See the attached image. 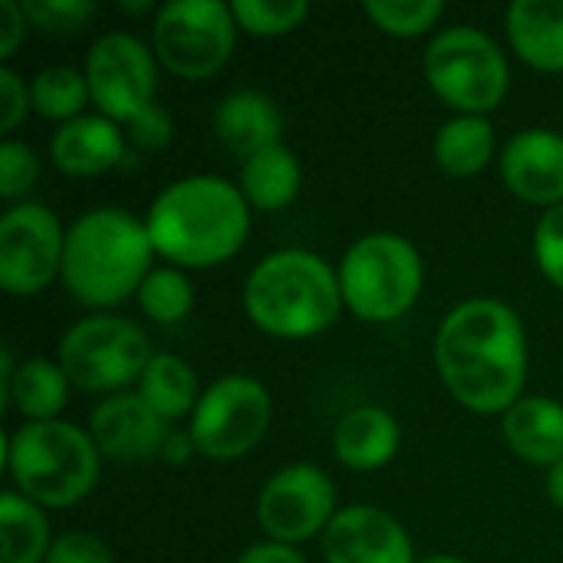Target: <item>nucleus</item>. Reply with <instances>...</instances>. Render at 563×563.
Returning <instances> with one entry per match:
<instances>
[{
    "instance_id": "2f4dec72",
    "label": "nucleus",
    "mask_w": 563,
    "mask_h": 563,
    "mask_svg": "<svg viewBox=\"0 0 563 563\" xmlns=\"http://www.w3.org/2000/svg\"><path fill=\"white\" fill-rule=\"evenodd\" d=\"M40 178V158L36 152L20 139L0 142V198L16 201L23 198Z\"/></svg>"
},
{
    "instance_id": "412c9836",
    "label": "nucleus",
    "mask_w": 563,
    "mask_h": 563,
    "mask_svg": "<svg viewBox=\"0 0 563 563\" xmlns=\"http://www.w3.org/2000/svg\"><path fill=\"white\" fill-rule=\"evenodd\" d=\"M508 40L528 66L563 73V0H515L508 7Z\"/></svg>"
},
{
    "instance_id": "ddd939ff",
    "label": "nucleus",
    "mask_w": 563,
    "mask_h": 563,
    "mask_svg": "<svg viewBox=\"0 0 563 563\" xmlns=\"http://www.w3.org/2000/svg\"><path fill=\"white\" fill-rule=\"evenodd\" d=\"M336 518V485L317 465L297 462L267 478L257 495V525L274 544L313 541Z\"/></svg>"
},
{
    "instance_id": "dca6fc26",
    "label": "nucleus",
    "mask_w": 563,
    "mask_h": 563,
    "mask_svg": "<svg viewBox=\"0 0 563 563\" xmlns=\"http://www.w3.org/2000/svg\"><path fill=\"white\" fill-rule=\"evenodd\" d=\"M501 178L528 205H563V135L554 129H525L501 152Z\"/></svg>"
},
{
    "instance_id": "f704fd0d",
    "label": "nucleus",
    "mask_w": 563,
    "mask_h": 563,
    "mask_svg": "<svg viewBox=\"0 0 563 563\" xmlns=\"http://www.w3.org/2000/svg\"><path fill=\"white\" fill-rule=\"evenodd\" d=\"M46 563H112V551L102 538L89 531H63L53 538Z\"/></svg>"
},
{
    "instance_id": "0eeeda50",
    "label": "nucleus",
    "mask_w": 563,
    "mask_h": 563,
    "mask_svg": "<svg viewBox=\"0 0 563 563\" xmlns=\"http://www.w3.org/2000/svg\"><path fill=\"white\" fill-rule=\"evenodd\" d=\"M432 92L459 115H488L508 96L511 73L501 46L478 26L442 30L422 59Z\"/></svg>"
},
{
    "instance_id": "39448f33",
    "label": "nucleus",
    "mask_w": 563,
    "mask_h": 563,
    "mask_svg": "<svg viewBox=\"0 0 563 563\" xmlns=\"http://www.w3.org/2000/svg\"><path fill=\"white\" fill-rule=\"evenodd\" d=\"M99 449L89 432L73 422H23L7 435L3 465L13 492L40 508H73L92 495L99 482Z\"/></svg>"
},
{
    "instance_id": "aec40b11",
    "label": "nucleus",
    "mask_w": 563,
    "mask_h": 563,
    "mask_svg": "<svg viewBox=\"0 0 563 563\" xmlns=\"http://www.w3.org/2000/svg\"><path fill=\"white\" fill-rule=\"evenodd\" d=\"M501 435L521 462L554 468L563 459V406L548 396H521L501 416Z\"/></svg>"
},
{
    "instance_id": "9b49d317",
    "label": "nucleus",
    "mask_w": 563,
    "mask_h": 563,
    "mask_svg": "<svg viewBox=\"0 0 563 563\" xmlns=\"http://www.w3.org/2000/svg\"><path fill=\"white\" fill-rule=\"evenodd\" d=\"M66 231L40 201L10 205L0 218V287L13 297H33L63 274Z\"/></svg>"
},
{
    "instance_id": "f3484780",
    "label": "nucleus",
    "mask_w": 563,
    "mask_h": 563,
    "mask_svg": "<svg viewBox=\"0 0 563 563\" xmlns=\"http://www.w3.org/2000/svg\"><path fill=\"white\" fill-rule=\"evenodd\" d=\"M129 155V139L119 122L106 115H79L59 125L49 139L53 165L69 178H96L122 165Z\"/></svg>"
},
{
    "instance_id": "f03ea898",
    "label": "nucleus",
    "mask_w": 563,
    "mask_h": 563,
    "mask_svg": "<svg viewBox=\"0 0 563 563\" xmlns=\"http://www.w3.org/2000/svg\"><path fill=\"white\" fill-rule=\"evenodd\" d=\"M152 247L168 264L205 271L231 261L251 231V205L221 175H188L162 188L145 218Z\"/></svg>"
},
{
    "instance_id": "a19ab883",
    "label": "nucleus",
    "mask_w": 563,
    "mask_h": 563,
    "mask_svg": "<svg viewBox=\"0 0 563 563\" xmlns=\"http://www.w3.org/2000/svg\"><path fill=\"white\" fill-rule=\"evenodd\" d=\"M119 7H122V13H145V10H152V0H135V3L122 0Z\"/></svg>"
},
{
    "instance_id": "7c9ffc66",
    "label": "nucleus",
    "mask_w": 563,
    "mask_h": 563,
    "mask_svg": "<svg viewBox=\"0 0 563 563\" xmlns=\"http://www.w3.org/2000/svg\"><path fill=\"white\" fill-rule=\"evenodd\" d=\"M23 13L30 26L63 36V33L82 30L96 16V3L92 0H23Z\"/></svg>"
},
{
    "instance_id": "4be33fe9",
    "label": "nucleus",
    "mask_w": 563,
    "mask_h": 563,
    "mask_svg": "<svg viewBox=\"0 0 563 563\" xmlns=\"http://www.w3.org/2000/svg\"><path fill=\"white\" fill-rule=\"evenodd\" d=\"M303 185V172L297 155L287 145L264 148L241 162V195L257 211H284L297 201Z\"/></svg>"
},
{
    "instance_id": "7ed1b4c3",
    "label": "nucleus",
    "mask_w": 563,
    "mask_h": 563,
    "mask_svg": "<svg viewBox=\"0 0 563 563\" xmlns=\"http://www.w3.org/2000/svg\"><path fill=\"white\" fill-rule=\"evenodd\" d=\"M145 221L122 208H92L73 221L63 251V284L86 307H115L139 294L152 271Z\"/></svg>"
},
{
    "instance_id": "ea45409f",
    "label": "nucleus",
    "mask_w": 563,
    "mask_h": 563,
    "mask_svg": "<svg viewBox=\"0 0 563 563\" xmlns=\"http://www.w3.org/2000/svg\"><path fill=\"white\" fill-rule=\"evenodd\" d=\"M544 492H548V498H551V501H554V505L563 511V459L554 465V468H548Z\"/></svg>"
},
{
    "instance_id": "4468645a",
    "label": "nucleus",
    "mask_w": 563,
    "mask_h": 563,
    "mask_svg": "<svg viewBox=\"0 0 563 563\" xmlns=\"http://www.w3.org/2000/svg\"><path fill=\"white\" fill-rule=\"evenodd\" d=\"M327 563H416L406 528L379 508L350 505L323 531Z\"/></svg>"
},
{
    "instance_id": "5701e85b",
    "label": "nucleus",
    "mask_w": 563,
    "mask_h": 563,
    "mask_svg": "<svg viewBox=\"0 0 563 563\" xmlns=\"http://www.w3.org/2000/svg\"><path fill=\"white\" fill-rule=\"evenodd\" d=\"M495 129L485 115H452L435 132V162L452 178H472L495 158Z\"/></svg>"
},
{
    "instance_id": "c756f323",
    "label": "nucleus",
    "mask_w": 563,
    "mask_h": 563,
    "mask_svg": "<svg viewBox=\"0 0 563 563\" xmlns=\"http://www.w3.org/2000/svg\"><path fill=\"white\" fill-rule=\"evenodd\" d=\"M231 10H234L238 26L247 30L251 36H284L307 20L310 3L307 0H234Z\"/></svg>"
},
{
    "instance_id": "6ab92c4d",
    "label": "nucleus",
    "mask_w": 563,
    "mask_h": 563,
    "mask_svg": "<svg viewBox=\"0 0 563 563\" xmlns=\"http://www.w3.org/2000/svg\"><path fill=\"white\" fill-rule=\"evenodd\" d=\"M399 442V422L383 406H356L333 429V452L353 472L386 468L396 459Z\"/></svg>"
},
{
    "instance_id": "4c0bfd02",
    "label": "nucleus",
    "mask_w": 563,
    "mask_h": 563,
    "mask_svg": "<svg viewBox=\"0 0 563 563\" xmlns=\"http://www.w3.org/2000/svg\"><path fill=\"white\" fill-rule=\"evenodd\" d=\"M238 563H307V558L297 551V548H287V544H274V541H264V544H254L247 548Z\"/></svg>"
},
{
    "instance_id": "20e7f679",
    "label": "nucleus",
    "mask_w": 563,
    "mask_h": 563,
    "mask_svg": "<svg viewBox=\"0 0 563 563\" xmlns=\"http://www.w3.org/2000/svg\"><path fill=\"white\" fill-rule=\"evenodd\" d=\"M343 307L340 271L313 251H274L244 280L251 323L277 340L317 336L336 323Z\"/></svg>"
},
{
    "instance_id": "473e14b6",
    "label": "nucleus",
    "mask_w": 563,
    "mask_h": 563,
    "mask_svg": "<svg viewBox=\"0 0 563 563\" xmlns=\"http://www.w3.org/2000/svg\"><path fill=\"white\" fill-rule=\"evenodd\" d=\"M534 257L541 274L563 290V205H554L541 214L534 228Z\"/></svg>"
},
{
    "instance_id": "bb28decb",
    "label": "nucleus",
    "mask_w": 563,
    "mask_h": 563,
    "mask_svg": "<svg viewBox=\"0 0 563 563\" xmlns=\"http://www.w3.org/2000/svg\"><path fill=\"white\" fill-rule=\"evenodd\" d=\"M30 96H33V109L43 119L66 125L82 115L89 102V82H86V73L73 66H46L33 76Z\"/></svg>"
},
{
    "instance_id": "423d86ee",
    "label": "nucleus",
    "mask_w": 563,
    "mask_h": 563,
    "mask_svg": "<svg viewBox=\"0 0 563 563\" xmlns=\"http://www.w3.org/2000/svg\"><path fill=\"white\" fill-rule=\"evenodd\" d=\"M426 284V264L402 234L376 231L360 238L340 264L343 303L366 323H393L406 317Z\"/></svg>"
},
{
    "instance_id": "6e6552de",
    "label": "nucleus",
    "mask_w": 563,
    "mask_h": 563,
    "mask_svg": "<svg viewBox=\"0 0 563 563\" xmlns=\"http://www.w3.org/2000/svg\"><path fill=\"white\" fill-rule=\"evenodd\" d=\"M152 356L155 353L142 327L125 317L96 313L66 330L56 363L73 386L86 393H115L142 379Z\"/></svg>"
},
{
    "instance_id": "72a5a7b5",
    "label": "nucleus",
    "mask_w": 563,
    "mask_h": 563,
    "mask_svg": "<svg viewBox=\"0 0 563 563\" xmlns=\"http://www.w3.org/2000/svg\"><path fill=\"white\" fill-rule=\"evenodd\" d=\"M175 135V122L172 112L158 102H152L145 112H139L132 122H125V139L129 145H135L139 152H158L172 142Z\"/></svg>"
},
{
    "instance_id": "f8f14e48",
    "label": "nucleus",
    "mask_w": 563,
    "mask_h": 563,
    "mask_svg": "<svg viewBox=\"0 0 563 563\" xmlns=\"http://www.w3.org/2000/svg\"><path fill=\"white\" fill-rule=\"evenodd\" d=\"M89 99L99 115L125 125L155 102L158 59L132 33H106L92 43L86 56Z\"/></svg>"
},
{
    "instance_id": "cd10ccee",
    "label": "nucleus",
    "mask_w": 563,
    "mask_h": 563,
    "mask_svg": "<svg viewBox=\"0 0 563 563\" xmlns=\"http://www.w3.org/2000/svg\"><path fill=\"white\" fill-rule=\"evenodd\" d=\"M135 297H139L142 313L152 317L162 327L185 320L191 313V307H195L191 280L178 267H152Z\"/></svg>"
},
{
    "instance_id": "58836bf2",
    "label": "nucleus",
    "mask_w": 563,
    "mask_h": 563,
    "mask_svg": "<svg viewBox=\"0 0 563 563\" xmlns=\"http://www.w3.org/2000/svg\"><path fill=\"white\" fill-rule=\"evenodd\" d=\"M191 455H198V449H195L191 435H185V432H168L165 449H162V459H165L168 465H185Z\"/></svg>"
},
{
    "instance_id": "1a4fd4ad",
    "label": "nucleus",
    "mask_w": 563,
    "mask_h": 563,
    "mask_svg": "<svg viewBox=\"0 0 563 563\" xmlns=\"http://www.w3.org/2000/svg\"><path fill=\"white\" fill-rule=\"evenodd\" d=\"M238 20L224 0H172L152 23L155 59L181 79H208L234 53Z\"/></svg>"
},
{
    "instance_id": "c9c22d12",
    "label": "nucleus",
    "mask_w": 563,
    "mask_h": 563,
    "mask_svg": "<svg viewBox=\"0 0 563 563\" xmlns=\"http://www.w3.org/2000/svg\"><path fill=\"white\" fill-rule=\"evenodd\" d=\"M30 109H33L30 86L20 79L16 69L0 66V129H3V132H13V129L26 119Z\"/></svg>"
},
{
    "instance_id": "b1692460",
    "label": "nucleus",
    "mask_w": 563,
    "mask_h": 563,
    "mask_svg": "<svg viewBox=\"0 0 563 563\" xmlns=\"http://www.w3.org/2000/svg\"><path fill=\"white\" fill-rule=\"evenodd\" d=\"M139 396L168 426L175 419L195 412V406L201 399L195 369L175 353H155L152 356V363L145 366V373L139 379Z\"/></svg>"
},
{
    "instance_id": "2eb2a0df",
    "label": "nucleus",
    "mask_w": 563,
    "mask_h": 563,
    "mask_svg": "<svg viewBox=\"0 0 563 563\" xmlns=\"http://www.w3.org/2000/svg\"><path fill=\"white\" fill-rule=\"evenodd\" d=\"M168 432H172L168 422L158 419L139 393L135 396L119 393V396L102 399L89 419V435L99 455L112 462H125V465L162 455Z\"/></svg>"
},
{
    "instance_id": "c85d7f7f",
    "label": "nucleus",
    "mask_w": 563,
    "mask_h": 563,
    "mask_svg": "<svg viewBox=\"0 0 563 563\" xmlns=\"http://www.w3.org/2000/svg\"><path fill=\"white\" fill-rule=\"evenodd\" d=\"M363 13L389 36L409 40L429 33L445 13L442 0H366Z\"/></svg>"
},
{
    "instance_id": "f257e3e1",
    "label": "nucleus",
    "mask_w": 563,
    "mask_h": 563,
    "mask_svg": "<svg viewBox=\"0 0 563 563\" xmlns=\"http://www.w3.org/2000/svg\"><path fill=\"white\" fill-rule=\"evenodd\" d=\"M435 369L455 402L478 416H505L528 379L521 317L492 297L459 303L435 333Z\"/></svg>"
},
{
    "instance_id": "e433bc0d",
    "label": "nucleus",
    "mask_w": 563,
    "mask_h": 563,
    "mask_svg": "<svg viewBox=\"0 0 563 563\" xmlns=\"http://www.w3.org/2000/svg\"><path fill=\"white\" fill-rule=\"evenodd\" d=\"M26 26H30V20L23 13V3L0 0V59H10L16 53V46L26 36Z\"/></svg>"
},
{
    "instance_id": "a878e982",
    "label": "nucleus",
    "mask_w": 563,
    "mask_h": 563,
    "mask_svg": "<svg viewBox=\"0 0 563 563\" xmlns=\"http://www.w3.org/2000/svg\"><path fill=\"white\" fill-rule=\"evenodd\" d=\"M0 544L3 563H46L53 548L43 508L20 492L0 495Z\"/></svg>"
},
{
    "instance_id": "393cba45",
    "label": "nucleus",
    "mask_w": 563,
    "mask_h": 563,
    "mask_svg": "<svg viewBox=\"0 0 563 563\" xmlns=\"http://www.w3.org/2000/svg\"><path fill=\"white\" fill-rule=\"evenodd\" d=\"M69 386L73 383L66 379L59 363L40 356L23 360L13 373L7 402H13V409L30 422H56V416L69 399Z\"/></svg>"
},
{
    "instance_id": "9d476101",
    "label": "nucleus",
    "mask_w": 563,
    "mask_h": 563,
    "mask_svg": "<svg viewBox=\"0 0 563 563\" xmlns=\"http://www.w3.org/2000/svg\"><path fill=\"white\" fill-rule=\"evenodd\" d=\"M271 426V393L251 376H224L211 383L191 412V442L198 455L214 462L244 459L261 445Z\"/></svg>"
},
{
    "instance_id": "a211bd4d",
    "label": "nucleus",
    "mask_w": 563,
    "mask_h": 563,
    "mask_svg": "<svg viewBox=\"0 0 563 563\" xmlns=\"http://www.w3.org/2000/svg\"><path fill=\"white\" fill-rule=\"evenodd\" d=\"M211 129L218 135V142L238 155V158H251L264 148L284 145V115L277 109V102L257 89H234L228 92L211 119Z\"/></svg>"
},
{
    "instance_id": "79ce46f5",
    "label": "nucleus",
    "mask_w": 563,
    "mask_h": 563,
    "mask_svg": "<svg viewBox=\"0 0 563 563\" xmlns=\"http://www.w3.org/2000/svg\"><path fill=\"white\" fill-rule=\"evenodd\" d=\"M419 563H468V561L452 558V554H432V558H426V561H419Z\"/></svg>"
}]
</instances>
